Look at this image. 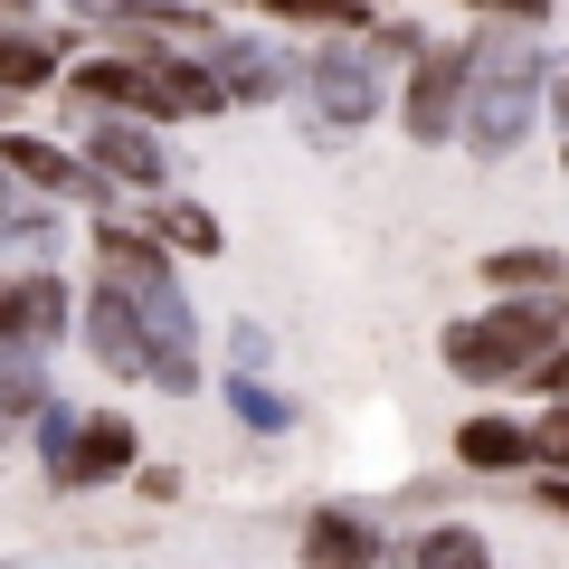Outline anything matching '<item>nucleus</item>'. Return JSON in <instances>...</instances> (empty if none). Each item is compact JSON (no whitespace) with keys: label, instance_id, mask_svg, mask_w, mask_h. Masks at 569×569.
Instances as JSON below:
<instances>
[{"label":"nucleus","instance_id":"obj_1","mask_svg":"<svg viewBox=\"0 0 569 569\" xmlns=\"http://www.w3.org/2000/svg\"><path fill=\"white\" fill-rule=\"evenodd\" d=\"M541 351H550V313L541 305H493V313H475V323L447 332L456 380H512V370H531Z\"/></svg>","mask_w":569,"mask_h":569},{"label":"nucleus","instance_id":"obj_2","mask_svg":"<svg viewBox=\"0 0 569 569\" xmlns=\"http://www.w3.org/2000/svg\"><path fill=\"white\" fill-rule=\"evenodd\" d=\"M123 295H133L142 342H152V370H142V380H162L171 399H190V389H200V323H190V305H181V284H171V266L133 276Z\"/></svg>","mask_w":569,"mask_h":569},{"label":"nucleus","instance_id":"obj_3","mask_svg":"<svg viewBox=\"0 0 569 569\" xmlns=\"http://www.w3.org/2000/svg\"><path fill=\"white\" fill-rule=\"evenodd\" d=\"M133 456H142V437H133V418H123V408H77V437L48 456V485H58V493L123 485V475H133Z\"/></svg>","mask_w":569,"mask_h":569},{"label":"nucleus","instance_id":"obj_4","mask_svg":"<svg viewBox=\"0 0 569 569\" xmlns=\"http://www.w3.org/2000/svg\"><path fill=\"white\" fill-rule=\"evenodd\" d=\"M0 171H10L20 190H39V200L114 209V181H104V171H86V152H67V142H48V133H10V123H0Z\"/></svg>","mask_w":569,"mask_h":569},{"label":"nucleus","instance_id":"obj_5","mask_svg":"<svg viewBox=\"0 0 569 569\" xmlns=\"http://www.w3.org/2000/svg\"><path fill=\"white\" fill-rule=\"evenodd\" d=\"M67 332H77V295H67L58 266H20V276H0V342L58 351Z\"/></svg>","mask_w":569,"mask_h":569},{"label":"nucleus","instance_id":"obj_6","mask_svg":"<svg viewBox=\"0 0 569 569\" xmlns=\"http://www.w3.org/2000/svg\"><path fill=\"white\" fill-rule=\"evenodd\" d=\"M86 171H104L114 190H171V152L142 114H86Z\"/></svg>","mask_w":569,"mask_h":569},{"label":"nucleus","instance_id":"obj_7","mask_svg":"<svg viewBox=\"0 0 569 569\" xmlns=\"http://www.w3.org/2000/svg\"><path fill=\"white\" fill-rule=\"evenodd\" d=\"M466 77H475L466 39L418 48V77H408V133H418V142H447L456 133V114H466Z\"/></svg>","mask_w":569,"mask_h":569},{"label":"nucleus","instance_id":"obj_8","mask_svg":"<svg viewBox=\"0 0 569 569\" xmlns=\"http://www.w3.org/2000/svg\"><path fill=\"white\" fill-rule=\"evenodd\" d=\"M77 332H86V351H96V370H114V380H142V370H152V342H142V313H133L123 284L96 276V295L77 305Z\"/></svg>","mask_w":569,"mask_h":569},{"label":"nucleus","instance_id":"obj_9","mask_svg":"<svg viewBox=\"0 0 569 569\" xmlns=\"http://www.w3.org/2000/svg\"><path fill=\"white\" fill-rule=\"evenodd\" d=\"M380 560V531L361 522V512H342V503H323L305 522V569H370Z\"/></svg>","mask_w":569,"mask_h":569},{"label":"nucleus","instance_id":"obj_10","mask_svg":"<svg viewBox=\"0 0 569 569\" xmlns=\"http://www.w3.org/2000/svg\"><path fill=\"white\" fill-rule=\"evenodd\" d=\"M58 67H67V48L48 29L0 20V96H39V86H58Z\"/></svg>","mask_w":569,"mask_h":569},{"label":"nucleus","instance_id":"obj_11","mask_svg":"<svg viewBox=\"0 0 569 569\" xmlns=\"http://www.w3.org/2000/svg\"><path fill=\"white\" fill-rule=\"evenodd\" d=\"M313 104H323L332 123H370V114H380V86H370V67H361V58L323 48V58H313Z\"/></svg>","mask_w":569,"mask_h":569},{"label":"nucleus","instance_id":"obj_12","mask_svg":"<svg viewBox=\"0 0 569 569\" xmlns=\"http://www.w3.org/2000/svg\"><path fill=\"white\" fill-rule=\"evenodd\" d=\"M456 456H466L475 475H512V466H531V427H512V418H466V427H456Z\"/></svg>","mask_w":569,"mask_h":569},{"label":"nucleus","instance_id":"obj_13","mask_svg":"<svg viewBox=\"0 0 569 569\" xmlns=\"http://www.w3.org/2000/svg\"><path fill=\"white\" fill-rule=\"evenodd\" d=\"M142 228H152L162 247H181V257H219V247H228V228L209 219L200 200H171V190H152V219H142Z\"/></svg>","mask_w":569,"mask_h":569},{"label":"nucleus","instance_id":"obj_14","mask_svg":"<svg viewBox=\"0 0 569 569\" xmlns=\"http://www.w3.org/2000/svg\"><path fill=\"white\" fill-rule=\"evenodd\" d=\"M39 399H48V370H39V351L0 342V437H20V427L39 418Z\"/></svg>","mask_w":569,"mask_h":569},{"label":"nucleus","instance_id":"obj_15","mask_svg":"<svg viewBox=\"0 0 569 569\" xmlns=\"http://www.w3.org/2000/svg\"><path fill=\"white\" fill-rule=\"evenodd\" d=\"M0 247H39V257H58V200H39V190L20 200V181H10V190H0Z\"/></svg>","mask_w":569,"mask_h":569},{"label":"nucleus","instance_id":"obj_16","mask_svg":"<svg viewBox=\"0 0 569 569\" xmlns=\"http://www.w3.org/2000/svg\"><path fill=\"white\" fill-rule=\"evenodd\" d=\"M266 20H284V29H323V39H342V29H370V10L361 0H257Z\"/></svg>","mask_w":569,"mask_h":569},{"label":"nucleus","instance_id":"obj_17","mask_svg":"<svg viewBox=\"0 0 569 569\" xmlns=\"http://www.w3.org/2000/svg\"><path fill=\"white\" fill-rule=\"evenodd\" d=\"M228 408H238V427H257V437H284V427H295V399H284V389H266L257 370H238V380H228Z\"/></svg>","mask_w":569,"mask_h":569},{"label":"nucleus","instance_id":"obj_18","mask_svg":"<svg viewBox=\"0 0 569 569\" xmlns=\"http://www.w3.org/2000/svg\"><path fill=\"white\" fill-rule=\"evenodd\" d=\"M418 569H493V550H485V531H466V522H437L418 541Z\"/></svg>","mask_w":569,"mask_h":569},{"label":"nucleus","instance_id":"obj_19","mask_svg":"<svg viewBox=\"0 0 569 569\" xmlns=\"http://www.w3.org/2000/svg\"><path fill=\"white\" fill-rule=\"evenodd\" d=\"M485 276L503 284V295H531V284H560V257H541V247H503V257H485Z\"/></svg>","mask_w":569,"mask_h":569},{"label":"nucleus","instance_id":"obj_20","mask_svg":"<svg viewBox=\"0 0 569 569\" xmlns=\"http://www.w3.org/2000/svg\"><path fill=\"white\" fill-rule=\"evenodd\" d=\"M531 466H569V399L550 408L541 427H531Z\"/></svg>","mask_w":569,"mask_h":569},{"label":"nucleus","instance_id":"obj_21","mask_svg":"<svg viewBox=\"0 0 569 569\" xmlns=\"http://www.w3.org/2000/svg\"><path fill=\"white\" fill-rule=\"evenodd\" d=\"M123 485H133L142 503H181V466H142V456H133V475H123Z\"/></svg>","mask_w":569,"mask_h":569},{"label":"nucleus","instance_id":"obj_22","mask_svg":"<svg viewBox=\"0 0 569 569\" xmlns=\"http://www.w3.org/2000/svg\"><path fill=\"white\" fill-rule=\"evenodd\" d=\"M228 361H238V370H266V323H228Z\"/></svg>","mask_w":569,"mask_h":569},{"label":"nucleus","instance_id":"obj_23","mask_svg":"<svg viewBox=\"0 0 569 569\" xmlns=\"http://www.w3.org/2000/svg\"><path fill=\"white\" fill-rule=\"evenodd\" d=\"M531 380H541V389H550V399H569V342H550V351H541V361H531Z\"/></svg>","mask_w":569,"mask_h":569},{"label":"nucleus","instance_id":"obj_24","mask_svg":"<svg viewBox=\"0 0 569 569\" xmlns=\"http://www.w3.org/2000/svg\"><path fill=\"white\" fill-rule=\"evenodd\" d=\"M370 48H380V58H418L427 39H418V29H370Z\"/></svg>","mask_w":569,"mask_h":569},{"label":"nucleus","instance_id":"obj_25","mask_svg":"<svg viewBox=\"0 0 569 569\" xmlns=\"http://www.w3.org/2000/svg\"><path fill=\"white\" fill-rule=\"evenodd\" d=\"M485 10H503V20H541L550 0H485Z\"/></svg>","mask_w":569,"mask_h":569},{"label":"nucleus","instance_id":"obj_26","mask_svg":"<svg viewBox=\"0 0 569 569\" xmlns=\"http://www.w3.org/2000/svg\"><path fill=\"white\" fill-rule=\"evenodd\" d=\"M550 114H560V123H569V77H560V104H550Z\"/></svg>","mask_w":569,"mask_h":569},{"label":"nucleus","instance_id":"obj_27","mask_svg":"<svg viewBox=\"0 0 569 569\" xmlns=\"http://www.w3.org/2000/svg\"><path fill=\"white\" fill-rule=\"evenodd\" d=\"M10 104H20V96H0V123H10Z\"/></svg>","mask_w":569,"mask_h":569},{"label":"nucleus","instance_id":"obj_28","mask_svg":"<svg viewBox=\"0 0 569 569\" xmlns=\"http://www.w3.org/2000/svg\"><path fill=\"white\" fill-rule=\"evenodd\" d=\"M408 569H418V560H408Z\"/></svg>","mask_w":569,"mask_h":569},{"label":"nucleus","instance_id":"obj_29","mask_svg":"<svg viewBox=\"0 0 569 569\" xmlns=\"http://www.w3.org/2000/svg\"><path fill=\"white\" fill-rule=\"evenodd\" d=\"M560 162H569V152H560Z\"/></svg>","mask_w":569,"mask_h":569}]
</instances>
